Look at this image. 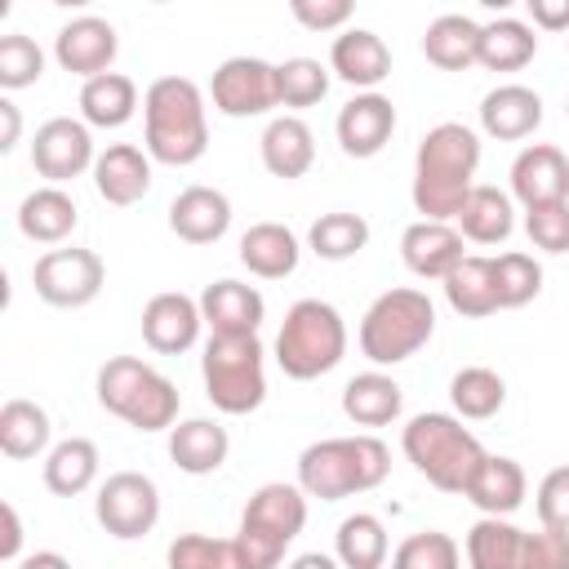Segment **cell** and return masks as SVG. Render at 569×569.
<instances>
[{"label": "cell", "instance_id": "1", "mask_svg": "<svg viewBox=\"0 0 569 569\" xmlns=\"http://www.w3.org/2000/svg\"><path fill=\"white\" fill-rule=\"evenodd\" d=\"M476 164H480V138L467 124L445 120V124L427 129V138L418 142V156H413V209L427 222L458 218L462 200L476 187L471 182Z\"/></svg>", "mask_w": 569, "mask_h": 569}, {"label": "cell", "instance_id": "2", "mask_svg": "<svg viewBox=\"0 0 569 569\" xmlns=\"http://www.w3.org/2000/svg\"><path fill=\"white\" fill-rule=\"evenodd\" d=\"M147 120V156L160 164H196L209 147V120H204V93L187 76H160L151 80L142 98Z\"/></svg>", "mask_w": 569, "mask_h": 569}, {"label": "cell", "instance_id": "3", "mask_svg": "<svg viewBox=\"0 0 569 569\" xmlns=\"http://www.w3.org/2000/svg\"><path fill=\"white\" fill-rule=\"evenodd\" d=\"M391 471V453L378 436H333L316 440L298 458V489L320 502H338L347 493H365L382 485Z\"/></svg>", "mask_w": 569, "mask_h": 569}, {"label": "cell", "instance_id": "4", "mask_svg": "<svg viewBox=\"0 0 569 569\" xmlns=\"http://www.w3.org/2000/svg\"><path fill=\"white\" fill-rule=\"evenodd\" d=\"M405 458L440 489V493H467L471 476L485 462V445L449 413H418L409 418L405 436Z\"/></svg>", "mask_w": 569, "mask_h": 569}, {"label": "cell", "instance_id": "5", "mask_svg": "<svg viewBox=\"0 0 569 569\" xmlns=\"http://www.w3.org/2000/svg\"><path fill=\"white\" fill-rule=\"evenodd\" d=\"M98 405L138 431H164L178 418V387L138 356H111L98 369Z\"/></svg>", "mask_w": 569, "mask_h": 569}, {"label": "cell", "instance_id": "6", "mask_svg": "<svg viewBox=\"0 0 569 569\" xmlns=\"http://www.w3.org/2000/svg\"><path fill=\"white\" fill-rule=\"evenodd\" d=\"M436 329V307L422 289H387L369 302L360 320V351L373 365H400L427 347Z\"/></svg>", "mask_w": 569, "mask_h": 569}, {"label": "cell", "instance_id": "7", "mask_svg": "<svg viewBox=\"0 0 569 569\" xmlns=\"http://www.w3.org/2000/svg\"><path fill=\"white\" fill-rule=\"evenodd\" d=\"M347 351V325L338 316V307L320 302V298H302L289 307L280 333H276V360L289 378L311 382L320 373H329Z\"/></svg>", "mask_w": 569, "mask_h": 569}, {"label": "cell", "instance_id": "8", "mask_svg": "<svg viewBox=\"0 0 569 569\" xmlns=\"http://www.w3.org/2000/svg\"><path fill=\"white\" fill-rule=\"evenodd\" d=\"M307 525V493L298 485H262L249 502H244V516H240V551H244V565L249 569H276L284 560V547L302 533Z\"/></svg>", "mask_w": 569, "mask_h": 569}, {"label": "cell", "instance_id": "9", "mask_svg": "<svg viewBox=\"0 0 569 569\" xmlns=\"http://www.w3.org/2000/svg\"><path fill=\"white\" fill-rule=\"evenodd\" d=\"M471 569H569V533L516 529L502 516H485L467 533Z\"/></svg>", "mask_w": 569, "mask_h": 569}, {"label": "cell", "instance_id": "10", "mask_svg": "<svg viewBox=\"0 0 569 569\" xmlns=\"http://www.w3.org/2000/svg\"><path fill=\"white\" fill-rule=\"evenodd\" d=\"M204 396L222 413H253L267 396V373H262V342L253 338H213L204 342Z\"/></svg>", "mask_w": 569, "mask_h": 569}, {"label": "cell", "instance_id": "11", "mask_svg": "<svg viewBox=\"0 0 569 569\" xmlns=\"http://www.w3.org/2000/svg\"><path fill=\"white\" fill-rule=\"evenodd\" d=\"M107 267L93 249H49L44 258H36L31 284L49 307H89L102 293Z\"/></svg>", "mask_w": 569, "mask_h": 569}, {"label": "cell", "instance_id": "12", "mask_svg": "<svg viewBox=\"0 0 569 569\" xmlns=\"http://www.w3.org/2000/svg\"><path fill=\"white\" fill-rule=\"evenodd\" d=\"M93 516L111 538H142L160 520V493L142 471H116L93 498Z\"/></svg>", "mask_w": 569, "mask_h": 569}, {"label": "cell", "instance_id": "13", "mask_svg": "<svg viewBox=\"0 0 569 569\" xmlns=\"http://www.w3.org/2000/svg\"><path fill=\"white\" fill-rule=\"evenodd\" d=\"M213 107L231 120L244 116H262L271 107H280V84H276V67L262 58H227L213 80H209Z\"/></svg>", "mask_w": 569, "mask_h": 569}, {"label": "cell", "instance_id": "14", "mask_svg": "<svg viewBox=\"0 0 569 569\" xmlns=\"http://www.w3.org/2000/svg\"><path fill=\"white\" fill-rule=\"evenodd\" d=\"M93 160H98V156H93V138H89V124H84V120L53 116V120H44V124L36 129L31 164H36L40 178H49V187L80 178Z\"/></svg>", "mask_w": 569, "mask_h": 569}, {"label": "cell", "instance_id": "15", "mask_svg": "<svg viewBox=\"0 0 569 569\" xmlns=\"http://www.w3.org/2000/svg\"><path fill=\"white\" fill-rule=\"evenodd\" d=\"M116 49H120L116 27H111L107 18H93V13L71 18V22L53 36V58H58V67L71 71V76H84V80L107 76L111 62H116Z\"/></svg>", "mask_w": 569, "mask_h": 569}, {"label": "cell", "instance_id": "16", "mask_svg": "<svg viewBox=\"0 0 569 569\" xmlns=\"http://www.w3.org/2000/svg\"><path fill=\"white\" fill-rule=\"evenodd\" d=\"M200 316L209 325L213 338H253L262 316H267V302L253 284H240V280H213L204 293H200Z\"/></svg>", "mask_w": 569, "mask_h": 569}, {"label": "cell", "instance_id": "17", "mask_svg": "<svg viewBox=\"0 0 569 569\" xmlns=\"http://www.w3.org/2000/svg\"><path fill=\"white\" fill-rule=\"evenodd\" d=\"M511 191L525 209L569 200V156L560 147L533 142L511 160Z\"/></svg>", "mask_w": 569, "mask_h": 569}, {"label": "cell", "instance_id": "18", "mask_svg": "<svg viewBox=\"0 0 569 569\" xmlns=\"http://www.w3.org/2000/svg\"><path fill=\"white\" fill-rule=\"evenodd\" d=\"M391 129H396V107L382 93H356L338 111V147L356 160L378 156L391 142Z\"/></svg>", "mask_w": 569, "mask_h": 569}, {"label": "cell", "instance_id": "19", "mask_svg": "<svg viewBox=\"0 0 569 569\" xmlns=\"http://www.w3.org/2000/svg\"><path fill=\"white\" fill-rule=\"evenodd\" d=\"M227 227H231V200L218 187L196 182V187L178 191L169 204V231L187 244H213L227 236Z\"/></svg>", "mask_w": 569, "mask_h": 569}, {"label": "cell", "instance_id": "20", "mask_svg": "<svg viewBox=\"0 0 569 569\" xmlns=\"http://www.w3.org/2000/svg\"><path fill=\"white\" fill-rule=\"evenodd\" d=\"M200 302L187 298V293H156L147 307H142V338L151 351L160 356H178L187 351L196 338H200Z\"/></svg>", "mask_w": 569, "mask_h": 569}, {"label": "cell", "instance_id": "21", "mask_svg": "<svg viewBox=\"0 0 569 569\" xmlns=\"http://www.w3.org/2000/svg\"><path fill=\"white\" fill-rule=\"evenodd\" d=\"M400 258L413 276L422 280H445L467 253H462V231L449 222H409L400 236Z\"/></svg>", "mask_w": 569, "mask_h": 569}, {"label": "cell", "instance_id": "22", "mask_svg": "<svg viewBox=\"0 0 569 569\" xmlns=\"http://www.w3.org/2000/svg\"><path fill=\"white\" fill-rule=\"evenodd\" d=\"M329 67H333L338 80H347V84L373 93V84H382V80L391 76V49H387V40H382L378 31L351 27V31H342V36L333 40Z\"/></svg>", "mask_w": 569, "mask_h": 569}, {"label": "cell", "instance_id": "23", "mask_svg": "<svg viewBox=\"0 0 569 569\" xmlns=\"http://www.w3.org/2000/svg\"><path fill=\"white\" fill-rule=\"evenodd\" d=\"M93 187L107 204H138L151 187V160L133 147V142H111L98 160H93Z\"/></svg>", "mask_w": 569, "mask_h": 569}, {"label": "cell", "instance_id": "24", "mask_svg": "<svg viewBox=\"0 0 569 569\" xmlns=\"http://www.w3.org/2000/svg\"><path fill=\"white\" fill-rule=\"evenodd\" d=\"M538 124H542V98L525 84H498L480 102V129L498 142L529 138Z\"/></svg>", "mask_w": 569, "mask_h": 569}, {"label": "cell", "instance_id": "25", "mask_svg": "<svg viewBox=\"0 0 569 569\" xmlns=\"http://www.w3.org/2000/svg\"><path fill=\"white\" fill-rule=\"evenodd\" d=\"M262 164H267V173H276V178H302L311 164H316V138H311V129H307V120H298V116H276L267 129H262Z\"/></svg>", "mask_w": 569, "mask_h": 569}, {"label": "cell", "instance_id": "26", "mask_svg": "<svg viewBox=\"0 0 569 569\" xmlns=\"http://www.w3.org/2000/svg\"><path fill=\"white\" fill-rule=\"evenodd\" d=\"M231 453V440H227V427L209 422V418H187L169 431V458L178 462V471L187 476H209L227 462Z\"/></svg>", "mask_w": 569, "mask_h": 569}, {"label": "cell", "instance_id": "27", "mask_svg": "<svg viewBox=\"0 0 569 569\" xmlns=\"http://www.w3.org/2000/svg\"><path fill=\"white\" fill-rule=\"evenodd\" d=\"M525 489H529V480H525V467H520L516 458L485 453L480 471H476L471 485H467V498H471L485 516H502V520H507V516L525 502Z\"/></svg>", "mask_w": 569, "mask_h": 569}, {"label": "cell", "instance_id": "28", "mask_svg": "<svg viewBox=\"0 0 569 569\" xmlns=\"http://www.w3.org/2000/svg\"><path fill=\"white\" fill-rule=\"evenodd\" d=\"M298 236L284 222H253L240 236V262L262 280H284L298 267Z\"/></svg>", "mask_w": 569, "mask_h": 569}, {"label": "cell", "instance_id": "29", "mask_svg": "<svg viewBox=\"0 0 569 569\" xmlns=\"http://www.w3.org/2000/svg\"><path fill=\"white\" fill-rule=\"evenodd\" d=\"M422 53L440 71H467L480 62V22L467 13H440L422 36Z\"/></svg>", "mask_w": 569, "mask_h": 569}, {"label": "cell", "instance_id": "30", "mask_svg": "<svg viewBox=\"0 0 569 569\" xmlns=\"http://www.w3.org/2000/svg\"><path fill=\"white\" fill-rule=\"evenodd\" d=\"M76 222H80V209L62 187H40L18 204V231L27 240H40V244L67 240L76 231Z\"/></svg>", "mask_w": 569, "mask_h": 569}, {"label": "cell", "instance_id": "31", "mask_svg": "<svg viewBox=\"0 0 569 569\" xmlns=\"http://www.w3.org/2000/svg\"><path fill=\"white\" fill-rule=\"evenodd\" d=\"M400 382L369 369V373H356L347 387H342V413L356 422V427H387L400 418Z\"/></svg>", "mask_w": 569, "mask_h": 569}, {"label": "cell", "instance_id": "32", "mask_svg": "<svg viewBox=\"0 0 569 569\" xmlns=\"http://www.w3.org/2000/svg\"><path fill=\"white\" fill-rule=\"evenodd\" d=\"M133 111H138V84L129 76L107 71V76L84 80V89H80V116H84V124L120 129Z\"/></svg>", "mask_w": 569, "mask_h": 569}, {"label": "cell", "instance_id": "33", "mask_svg": "<svg viewBox=\"0 0 569 569\" xmlns=\"http://www.w3.org/2000/svg\"><path fill=\"white\" fill-rule=\"evenodd\" d=\"M93 480H98V445L93 440L71 436V440H62V445L49 449V458H44V485H49V493L76 498Z\"/></svg>", "mask_w": 569, "mask_h": 569}, {"label": "cell", "instance_id": "34", "mask_svg": "<svg viewBox=\"0 0 569 569\" xmlns=\"http://www.w3.org/2000/svg\"><path fill=\"white\" fill-rule=\"evenodd\" d=\"M511 227H516L511 200L498 187H471V196L458 209V231L476 244H502L511 236Z\"/></svg>", "mask_w": 569, "mask_h": 569}, {"label": "cell", "instance_id": "35", "mask_svg": "<svg viewBox=\"0 0 569 569\" xmlns=\"http://www.w3.org/2000/svg\"><path fill=\"white\" fill-rule=\"evenodd\" d=\"M445 298L458 316H493L498 311V289H493V262L489 258H462L449 276H445Z\"/></svg>", "mask_w": 569, "mask_h": 569}, {"label": "cell", "instance_id": "36", "mask_svg": "<svg viewBox=\"0 0 569 569\" xmlns=\"http://www.w3.org/2000/svg\"><path fill=\"white\" fill-rule=\"evenodd\" d=\"M44 445H49V413L36 400H22V396L4 400V409H0V449H4V458L22 462V458H36Z\"/></svg>", "mask_w": 569, "mask_h": 569}, {"label": "cell", "instance_id": "37", "mask_svg": "<svg viewBox=\"0 0 569 569\" xmlns=\"http://www.w3.org/2000/svg\"><path fill=\"white\" fill-rule=\"evenodd\" d=\"M538 53V36L520 18H493L480 27V67L489 71H520Z\"/></svg>", "mask_w": 569, "mask_h": 569}, {"label": "cell", "instance_id": "38", "mask_svg": "<svg viewBox=\"0 0 569 569\" xmlns=\"http://www.w3.org/2000/svg\"><path fill=\"white\" fill-rule=\"evenodd\" d=\"M333 547H338V565L342 569H382L387 565V529L369 511L347 516L338 525V533H333Z\"/></svg>", "mask_w": 569, "mask_h": 569}, {"label": "cell", "instance_id": "39", "mask_svg": "<svg viewBox=\"0 0 569 569\" xmlns=\"http://www.w3.org/2000/svg\"><path fill=\"white\" fill-rule=\"evenodd\" d=\"M307 244L316 258L325 262H342V258H356L365 244H369V222L360 213H320L307 231Z\"/></svg>", "mask_w": 569, "mask_h": 569}, {"label": "cell", "instance_id": "40", "mask_svg": "<svg viewBox=\"0 0 569 569\" xmlns=\"http://www.w3.org/2000/svg\"><path fill=\"white\" fill-rule=\"evenodd\" d=\"M449 400H453V409H458L462 418H476V422H480V418H493V413L502 409L507 382H502L493 369H485V365H467V369L453 373Z\"/></svg>", "mask_w": 569, "mask_h": 569}, {"label": "cell", "instance_id": "41", "mask_svg": "<svg viewBox=\"0 0 569 569\" xmlns=\"http://www.w3.org/2000/svg\"><path fill=\"white\" fill-rule=\"evenodd\" d=\"M169 569H249L236 538L209 533H178L169 542Z\"/></svg>", "mask_w": 569, "mask_h": 569}, {"label": "cell", "instance_id": "42", "mask_svg": "<svg viewBox=\"0 0 569 569\" xmlns=\"http://www.w3.org/2000/svg\"><path fill=\"white\" fill-rule=\"evenodd\" d=\"M489 262H493L498 311H502V307H525V302L538 298V289H542V267H538L529 253L507 249V253H498V258H489Z\"/></svg>", "mask_w": 569, "mask_h": 569}, {"label": "cell", "instance_id": "43", "mask_svg": "<svg viewBox=\"0 0 569 569\" xmlns=\"http://www.w3.org/2000/svg\"><path fill=\"white\" fill-rule=\"evenodd\" d=\"M462 565V551L449 533L440 529H422V533H409L396 556H391V569H458Z\"/></svg>", "mask_w": 569, "mask_h": 569}, {"label": "cell", "instance_id": "44", "mask_svg": "<svg viewBox=\"0 0 569 569\" xmlns=\"http://www.w3.org/2000/svg\"><path fill=\"white\" fill-rule=\"evenodd\" d=\"M276 84H280V107H311L329 93V67H320L316 58H284L276 67Z\"/></svg>", "mask_w": 569, "mask_h": 569}, {"label": "cell", "instance_id": "45", "mask_svg": "<svg viewBox=\"0 0 569 569\" xmlns=\"http://www.w3.org/2000/svg\"><path fill=\"white\" fill-rule=\"evenodd\" d=\"M44 76V53L31 36L9 31L0 36V89H27Z\"/></svg>", "mask_w": 569, "mask_h": 569}, {"label": "cell", "instance_id": "46", "mask_svg": "<svg viewBox=\"0 0 569 569\" xmlns=\"http://www.w3.org/2000/svg\"><path fill=\"white\" fill-rule=\"evenodd\" d=\"M525 231L547 253H569V200L525 209Z\"/></svg>", "mask_w": 569, "mask_h": 569}, {"label": "cell", "instance_id": "47", "mask_svg": "<svg viewBox=\"0 0 569 569\" xmlns=\"http://www.w3.org/2000/svg\"><path fill=\"white\" fill-rule=\"evenodd\" d=\"M538 520L542 529L569 533V467H556L538 485Z\"/></svg>", "mask_w": 569, "mask_h": 569}, {"label": "cell", "instance_id": "48", "mask_svg": "<svg viewBox=\"0 0 569 569\" xmlns=\"http://www.w3.org/2000/svg\"><path fill=\"white\" fill-rule=\"evenodd\" d=\"M289 9H293V18L307 31H333V27H342L351 18V4L347 0H293Z\"/></svg>", "mask_w": 569, "mask_h": 569}, {"label": "cell", "instance_id": "49", "mask_svg": "<svg viewBox=\"0 0 569 569\" xmlns=\"http://www.w3.org/2000/svg\"><path fill=\"white\" fill-rule=\"evenodd\" d=\"M529 18L542 31H565L569 27V0H529Z\"/></svg>", "mask_w": 569, "mask_h": 569}, {"label": "cell", "instance_id": "50", "mask_svg": "<svg viewBox=\"0 0 569 569\" xmlns=\"http://www.w3.org/2000/svg\"><path fill=\"white\" fill-rule=\"evenodd\" d=\"M0 520H4V533H0V560H18V547H22V520H18L13 502H0Z\"/></svg>", "mask_w": 569, "mask_h": 569}, {"label": "cell", "instance_id": "51", "mask_svg": "<svg viewBox=\"0 0 569 569\" xmlns=\"http://www.w3.org/2000/svg\"><path fill=\"white\" fill-rule=\"evenodd\" d=\"M18 133H22V116H18V107L9 98H0V151H13Z\"/></svg>", "mask_w": 569, "mask_h": 569}, {"label": "cell", "instance_id": "52", "mask_svg": "<svg viewBox=\"0 0 569 569\" xmlns=\"http://www.w3.org/2000/svg\"><path fill=\"white\" fill-rule=\"evenodd\" d=\"M18 569H71V560L58 551H36V556H22Z\"/></svg>", "mask_w": 569, "mask_h": 569}, {"label": "cell", "instance_id": "53", "mask_svg": "<svg viewBox=\"0 0 569 569\" xmlns=\"http://www.w3.org/2000/svg\"><path fill=\"white\" fill-rule=\"evenodd\" d=\"M289 569H342L333 556H320V551H307V556H298Z\"/></svg>", "mask_w": 569, "mask_h": 569}, {"label": "cell", "instance_id": "54", "mask_svg": "<svg viewBox=\"0 0 569 569\" xmlns=\"http://www.w3.org/2000/svg\"><path fill=\"white\" fill-rule=\"evenodd\" d=\"M565 111H569V102H565Z\"/></svg>", "mask_w": 569, "mask_h": 569}]
</instances>
